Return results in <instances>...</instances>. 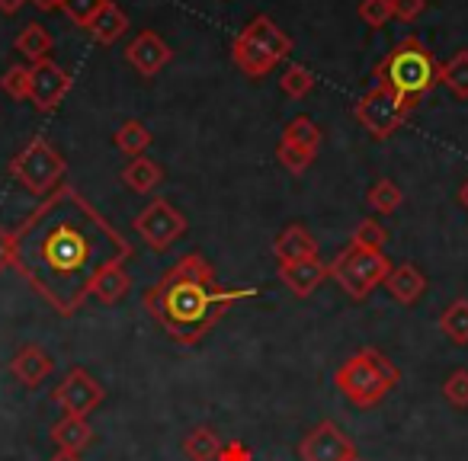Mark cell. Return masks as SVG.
<instances>
[{
	"mask_svg": "<svg viewBox=\"0 0 468 461\" xmlns=\"http://www.w3.org/2000/svg\"><path fill=\"white\" fill-rule=\"evenodd\" d=\"M129 257L132 244L71 183L46 195L14 231V269L61 318L78 314L93 282Z\"/></svg>",
	"mask_w": 468,
	"mask_h": 461,
	"instance_id": "6da1fadb",
	"label": "cell"
},
{
	"mask_svg": "<svg viewBox=\"0 0 468 461\" xmlns=\"http://www.w3.org/2000/svg\"><path fill=\"white\" fill-rule=\"evenodd\" d=\"M254 288H228L202 254H186L144 292L148 318L180 346H199L215 330L234 301L250 299Z\"/></svg>",
	"mask_w": 468,
	"mask_h": 461,
	"instance_id": "7a4b0ae2",
	"label": "cell"
},
{
	"mask_svg": "<svg viewBox=\"0 0 468 461\" xmlns=\"http://www.w3.org/2000/svg\"><path fill=\"white\" fill-rule=\"evenodd\" d=\"M372 84L388 87L391 93H398L404 106L414 112V106L440 84V61L433 58L427 46L414 36L401 39L372 71Z\"/></svg>",
	"mask_w": 468,
	"mask_h": 461,
	"instance_id": "3957f363",
	"label": "cell"
},
{
	"mask_svg": "<svg viewBox=\"0 0 468 461\" xmlns=\"http://www.w3.org/2000/svg\"><path fill=\"white\" fill-rule=\"evenodd\" d=\"M401 382V372L391 359H385L376 346H363L353 352L337 372H334V384L337 391L356 407H376L395 384Z\"/></svg>",
	"mask_w": 468,
	"mask_h": 461,
	"instance_id": "277c9868",
	"label": "cell"
},
{
	"mask_svg": "<svg viewBox=\"0 0 468 461\" xmlns=\"http://www.w3.org/2000/svg\"><path fill=\"white\" fill-rule=\"evenodd\" d=\"M289 55H292V39L276 26L273 16H254L231 42V61L238 71L254 80L267 78Z\"/></svg>",
	"mask_w": 468,
	"mask_h": 461,
	"instance_id": "5b68a950",
	"label": "cell"
},
{
	"mask_svg": "<svg viewBox=\"0 0 468 461\" xmlns=\"http://www.w3.org/2000/svg\"><path fill=\"white\" fill-rule=\"evenodd\" d=\"M7 170H10V176L27 189V193L46 199V195H52L55 189L65 183L68 161L58 154L55 144H48V138L36 135L33 141L20 151V154L10 157Z\"/></svg>",
	"mask_w": 468,
	"mask_h": 461,
	"instance_id": "8992f818",
	"label": "cell"
},
{
	"mask_svg": "<svg viewBox=\"0 0 468 461\" xmlns=\"http://www.w3.org/2000/svg\"><path fill=\"white\" fill-rule=\"evenodd\" d=\"M391 273V263L385 250H366V247H344L334 263L327 267V276L344 288L350 299L366 301L378 286H385Z\"/></svg>",
	"mask_w": 468,
	"mask_h": 461,
	"instance_id": "52a82bcc",
	"label": "cell"
},
{
	"mask_svg": "<svg viewBox=\"0 0 468 461\" xmlns=\"http://www.w3.org/2000/svg\"><path fill=\"white\" fill-rule=\"evenodd\" d=\"M353 116H356V122L363 125L376 141H385V138H391L404 122H408L410 110L398 100V93L388 90V87L372 84L369 90L356 100Z\"/></svg>",
	"mask_w": 468,
	"mask_h": 461,
	"instance_id": "ba28073f",
	"label": "cell"
},
{
	"mask_svg": "<svg viewBox=\"0 0 468 461\" xmlns=\"http://www.w3.org/2000/svg\"><path fill=\"white\" fill-rule=\"evenodd\" d=\"M132 227H135L138 237H142L154 254H164V250H170L186 235V215H183L174 202L154 199L135 215Z\"/></svg>",
	"mask_w": 468,
	"mask_h": 461,
	"instance_id": "9c48e42d",
	"label": "cell"
},
{
	"mask_svg": "<svg viewBox=\"0 0 468 461\" xmlns=\"http://www.w3.org/2000/svg\"><path fill=\"white\" fill-rule=\"evenodd\" d=\"M103 397H106L103 384H100L87 369H71L52 391V401L71 416L93 414V410L103 403Z\"/></svg>",
	"mask_w": 468,
	"mask_h": 461,
	"instance_id": "30bf717a",
	"label": "cell"
},
{
	"mask_svg": "<svg viewBox=\"0 0 468 461\" xmlns=\"http://www.w3.org/2000/svg\"><path fill=\"white\" fill-rule=\"evenodd\" d=\"M302 461H353L356 458V442L344 433L334 420H321L314 429H308L299 442Z\"/></svg>",
	"mask_w": 468,
	"mask_h": 461,
	"instance_id": "8fae6325",
	"label": "cell"
},
{
	"mask_svg": "<svg viewBox=\"0 0 468 461\" xmlns=\"http://www.w3.org/2000/svg\"><path fill=\"white\" fill-rule=\"evenodd\" d=\"M71 74L61 65H55L52 58L29 65V103L39 112H55L61 106V100L71 93Z\"/></svg>",
	"mask_w": 468,
	"mask_h": 461,
	"instance_id": "7c38bea8",
	"label": "cell"
},
{
	"mask_svg": "<svg viewBox=\"0 0 468 461\" xmlns=\"http://www.w3.org/2000/svg\"><path fill=\"white\" fill-rule=\"evenodd\" d=\"M174 58V48L154 33V29H142V33L132 39V46L125 48V61L135 68L142 78H154L157 71L170 65Z\"/></svg>",
	"mask_w": 468,
	"mask_h": 461,
	"instance_id": "4fadbf2b",
	"label": "cell"
},
{
	"mask_svg": "<svg viewBox=\"0 0 468 461\" xmlns=\"http://www.w3.org/2000/svg\"><path fill=\"white\" fill-rule=\"evenodd\" d=\"M52 365H55L52 356L36 343L20 346V350L14 352V359H10V372H14L16 382L27 384V388H39V384L52 375Z\"/></svg>",
	"mask_w": 468,
	"mask_h": 461,
	"instance_id": "5bb4252c",
	"label": "cell"
},
{
	"mask_svg": "<svg viewBox=\"0 0 468 461\" xmlns=\"http://www.w3.org/2000/svg\"><path fill=\"white\" fill-rule=\"evenodd\" d=\"M324 279H331V276H327V263H321L318 257L299 263H280V282H286L289 292L299 295V299L314 295Z\"/></svg>",
	"mask_w": 468,
	"mask_h": 461,
	"instance_id": "9a60e30c",
	"label": "cell"
},
{
	"mask_svg": "<svg viewBox=\"0 0 468 461\" xmlns=\"http://www.w3.org/2000/svg\"><path fill=\"white\" fill-rule=\"evenodd\" d=\"M273 257L280 263H299L318 257V241L305 225H286L273 241Z\"/></svg>",
	"mask_w": 468,
	"mask_h": 461,
	"instance_id": "2e32d148",
	"label": "cell"
},
{
	"mask_svg": "<svg viewBox=\"0 0 468 461\" xmlns=\"http://www.w3.org/2000/svg\"><path fill=\"white\" fill-rule=\"evenodd\" d=\"M385 288H388V295L398 305H417L423 299V292H427V276L414 263H401V267H395L388 273Z\"/></svg>",
	"mask_w": 468,
	"mask_h": 461,
	"instance_id": "e0dca14e",
	"label": "cell"
},
{
	"mask_svg": "<svg viewBox=\"0 0 468 461\" xmlns=\"http://www.w3.org/2000/svg\"><path fill=\"white\" fill-rule=\"evenodd\" d=\"M52 442L58 445V452L80 455L93 442V426L87 423V416L65 414V420H58L52 426Z\"/></svg>",
	"mask_w": 468,
	"mask_h": 461,
	"instance_id": "ac0fdd59",
	"label": "cell"
},
{
	"mask_svg": "<svg viewBox=\"0 0 468 461\" xmlns=\"http://www.w3.org/2000/svg\"><path fill=\"white\" fill-rule=\"evenodd\" d=\"M122 183L132 189V193L148 195L164 183V170H161V163H154L151 157H144V154L132 157V161L125 163V170H122Z\"/></svg>",
	"mask_w": 468,
	"mask_h": 461,
	"instance_id": "d6986e66",
	"label": "cell"
},
{
	"mask_svg": "<svg viewBox=\"0 0 468 461\" xmlns=\"http://www.w3.org/2000/svg\"><path fill=\"white\" fill-rule=\"evenodd\" d=\"M125 29H129V16H125V10L119 7V4H112L110 0V4H106V7L90 20L87 33H90L100 46H112L116 39H122Z\"/></svg>",
	"mask_w": 468,
	"mask_h": 461,
	"instance_id": "ffe728a7",
	"label": "cell"
},
{
	"mask_svg": "<svg viewBox=\"0 0 468 461\" xmlns=\"http://www.w3.org/2000/svg\"><path fill=\"white\" fill-rule=\"evenodd\" d=\"M16 52L29 61V65H39V61H48L52 58V36L42 23H29L20 36H16Z\"/></svg>",
	"mask_w": 468,
	"mask_h": 461,
	"instance_id": "44dd1931",
	"label": "cell"
},
{
	"mask_svg": "<svg viewBox=\"0 0 468 461\" xmlns=\"http://www.w3.org/2000/svg\"><path fill=\"white\" fill-rule=\"evenodd\" d=\"M129 288H132V276L125 273V263H119V267H110L97 282H93L90 299H97L100 305H119Z\"/></svg>",
	"mask_w": 468,
	"mask_h": 461,
	"instance_id": "7402d4cb",
	"label": "cell"
},
{
	"mask_svg": "<svg viewBox=\"0 0 468 461\" xmlns=\"http://www.w3.org/2000/svg\"><path fill=\"white\" fill-rule=\"evenodd\" d=\"M221 448H225L221 435L208 426H196L193 433L183 439V452L189 455V461H218Z\"/></svg>",
	"mask_w": 468,
	"mask_h": 461,
	"instance_id": "603a6c76",
	"label": "cell"
},
{
	"mask_svg": "<svg viewBox=\"0 0 468 461\" xmlns=\"http://www.w3.org/2000/svg\"><path fill=\"white\" fill-rule=\"evenodd\" d=\"M280 141H289L295 148L308 151V154H318L321 141H324V131L318 129V122H312L308 116H295L292 122H286Z\"/></svg>",
	"mask_w": 468,
	"mask_h": 461,
	"instance_id": "cb8c5ba5",
	"label": "cell"
},
{
	"mask_svg": "<svg viewBox=\"0 0 468 461\" xmlns=\"http://www.w3.org/2000/svg\"><path fill=\"white\" fill-rule=\"evenodd\" d=\"M440 84L449 87L459 100H468V48H459L452 58L442 61Z\"/></svg>",
	"mask_w": 468,
	"mask_h": 461,
	"instance_id": "d4e9b609",
	"label": "cell"
},
{
	"mask_svg": "<svg viewBox=\"0 0 468 461\" xmlns=\"http://www.w3.org/2000/svg\"><path fill=\"white\" fill-rule=\"evenodd\" d=\"M112 141H116V148L122 151V154L142 157L144 151H148V144H151V131H148V125H144V122H138V119H129V122H122L116 129Z\"/></svg>",
	"mask_w": 468,
	"mask_h": 461,
	"instance_id": "484cf974",
	"label": "cell"
},
{
	"mask_svg": "<svg viewBox=\"0 0 468 461\" xmlns=\"http://www.w3.org/2000/svg\"><path fill=\"white\" fill-rule=\"evenodd\" d=\"M440 330L452 340L455 346H468V299H455L440 314Z\"/></svg>",
	"mask_w": 468,
	"mask_h": 461,
	"instance_id": "4316f807",
	"label": "cell"
},
{
	"mask_svg": "<svg viewBox=\"0 0 468 461\" xmlns=\"http://www.w3.org/2000/svg\"><path fill=\"white\" fill-rule=\"evenodd\" d=\"M366 202H369L376 215H391V212H398V205L404 202V193H401V186H398V183L378 180V183H372Z\"/></svg>",
	"mask_w": 468,
	"mask_h": 461,
	"instance_id": "83f0119b",
	"label": "cell"
},
{
	"mask_svg": "<svg viewBox=\"0 0 468 461\" xmlns=\"http://www.w3.org/2000/svg\"><path fill=\"white\" fill-rule=\"evenodd\" d=\"M314 84H318V80H314V74L308 71L305 65H289L280 78V90L292 100H305L308 93L314 90Z\"/></svg>",
	"mask_w": 468,
	"mask_h": 461,
	"instance_id": "f1b7e54d",
	"label": "cell"
},
{
	"mask_svg": "<svg viewBox=\"0 0 468 461\" xmlns=\"http://www.w3.org/2000/svg\"><path fill=\"white\" fill-rule=\"evenodd\" d=\"M385 241H388V231L376 218H363L353 227V237H350L353 247H366V250H382Z\"/></svg>",
	"mask_w": 468,
	"mask_h": 461,
	"instance_id": "f546056e",
	"label": "cell"
},
{
	"mask_svg": "<svg viewBox=\"0 0 468 461\" xmlns=\"http://www.w3.org/2000/svg\"><path fill=\"white\" fill-rule=\"evenodd\" d=\"M110 0H65L61 4V10H65V16L74 23V26H90V20L100 14V10L106 7Z\"/></svg>",
	"mask_w": 468,
	"mask_h": 461,
	"instance_id": "4dcf8cb0",
	"label": "cell"
},
{
	"mask_svg": "<svg viewBox=\"0 0 468 461\" xmlns=\"http://www.w3.org/2000/svg\"><path fill=\"white\" fill-rule=\"evenodd\" d=\"M0 90L14 100H29V65H14L0 78Z\"/></svg>",
	"mask_w": 468,
	"mask_h": 461,
	"instance_id": "1f68e13d",
	"label": "cell"
},
{
	"mask_svg": "<svg viewBox=\"0 0 468 461\" xmlns=\"http://www.w3.org/2000/svg\"><path fill=\"white\" fill-rule=\"evenodd\" d=\"M356 14H359V20H363L369 29L388 26V20L395 16V14H391V0H363Z\"/></svg>",
	"mask_w": 468,
	"mask_h": 461,
	"instance_id": "d6a6232c",
	"label": "cell"
},
{
	"mask_svg": "<svg viewBox=\"0 0 468 461\" xmlns=\"http://www.w3.org/2000/svg\"><path fill=\"white\" fill-rule=\"evenodd\" d=\"M276 157H280V163L289 170V173H305V170L312 167L314 157H318V154H308V151L295 148V144L280 141V148H276Z\"/></svg>",
	"mask_w": 468,
	"mask_h": 461,
	"instance_id": "836d02e7",
	"label": "cell"
},
{
	"mask_svg": "<svg viewBox=\"0 0 468 461\" xmlns=\"http://www.w3.org/2000/svg\"><path fill=\"white\" fill-rule=\"evenodd\" d=\"M442 397L459 410L468 407V369H455L452 375L446 378V384H442Z\"/></svg>",
	"mask_w": 468,
	"mask_h": 461,
	"instance_id": "e575fe53",
	"label": "cell"
},
{
	"mask_svg": "<svg viewBox=\"0 0 468 461\" xmlns=\"http://www.w3.org/2000/svg\"><path fill=\"white\" fill-rule=\"evenodd\" d=\"M427 10V0H391V14L401 23H414Z\"/></svg>",
	"mask_w": 468,
	"mask_h": 461,
	"instance_id": "d590c367",
	"label": "cell"
},
{
	"mask_svg": "<svg viewBox=\"0 0 468 461\" xmlns=\"http://www.w3.org/2000/svg\"><path fill=\"white\" fill-rule=\"evenodd\" d=\"M14 267V231L0 227V273Z\"/></svg>",
	"mask_w": 468,
	"mask_h": 461,
	"instance_id": "8d00e7d4",
	"label": "cell"
},
{
	"mask_svg": "<svg viewBox=\"0 0 468 461\" xmlns=\"http://www.w3.org/2000/svg\"><path fill=\"white\" fill-rule=\"evenodd\" d=\"M218 461H250V452L241 445V442H231V445L221 448Z\"/></svg>",
	"mask_w": 468,
	"mask_h": 461,
	"instance_id": "74e56055",
	"label": "cell"
},
{
	"mask_svg": "<svg viewBox=\"0 0 468 461\" xmlns=\"http://www.w3.org/2000/svg\"><path fill=\"white\" fill-rule=\"evenodd\" d=\"M23 4H29V0H0V14H7V16L20 14Z\"/></svg>",
	"mask_w": 468,
	"mask_h": 461,
	"instance_id": "f35d334b",
	"label": "cell"
},
{
	"mask_svg": "<svg viewBox=\"0 0 468 461\" xmlns=\"http://www.w3.org/2000/svg\"><path fill=\"white\" fill-rule=\"evenodd\" d=\"M29 4H36L39 10H61V4H65V0H29Z\"/></svg>",
	"mask_w": 468,
	"mask_h": 461,
	"instance_id": "ab89813d",
	"label": "cell"
},
{
	"mask_svg": "<svg viewBox=\"0 0 468 461\" xmlns=\"http://www.w3.org/2000/svg\"><path fill=\"white\" fill-rule=\"evenodd\" d=\"M48 461H80V455H71V452H55Z\"/></svg>",
	"mask_w": 468,
	"mask_h": 461,
	"instance_id": "60d3db41",
	"label": "cell"
},
{
	"mask_svg": "<svg viewBox=\"0 0 468 461\" xmlns=\"http://www.w3.org/2000/svg\"><path fill=\"white\" fill-rule=\"evenodd\" d=\"M459 202H462V205L468 208V180H465V186L459 189Z\"/></svg>",
	"mask_w": 468,
	"mask_h": 461,
	"instance_id": "b9f144b4",
	"label": "cell"
}]
</instances>
